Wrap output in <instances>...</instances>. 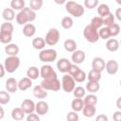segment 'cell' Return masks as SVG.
<instances>
[{"label":"cell","mask_w":121,"mask_h":121,"mask_svg":"<svg viewBox=\"0 0 121 121\" xmlns=\"http://www.w3.org/2000/svg\"><path fill=\"white\" fill-rule=\"evenodd\" d=\"M66 11L74 17H81L84 14V8L75 1H68L65 3Z\"/></svg>","instance_id":"cell-1"},{"label":"cell","mask_w":121,"mask_h":121,"mask_svg":"<svg viewBox=\"0 0 121 121\" xmlns=\"http://www.w3.org/2000/svg\"><path fill=\"white\" fill-rule=\"evenodd\" d=\"M19 66H20V59L17 56H9L5 60L4 67L8 73L15 72Z\"/></svg>","instance_id":"cell-2"},{"label":"cell","mask_w":121,"mask_h":121,"mask_svg":"<svg viewBox=\"0 0 121 121\" xmlns=\"http://www.w3.org/2000/svg\"><path fill=\"white\" fill-rule=\"evenodd\" d=\"M83 35H84V38L91 43H96L99 39L98 30L91 25H88L85 26V28L83 30Z\"/></svg>","instance_id":"cell-3"},{"label":"cell","mask_w":121,"mask_h":121,"mask_svg":"<svg viewBox=\"0 0 121 121\" xmlns=\"http://www.w3.org/2000/svg\"><path fill=\"white\" fill-rule=\"evenodd\" d=\"M41 86L43 89H45L46 91L57 92V91H59L60 89V81L58 79V78L43 79V81L41 82Z\"/></svg>","instance_id":"cell-4"},{"label":"cell","mask_w":121,"mask_h":121,"mask_svg":"<svg viewBox=\"0 0 121 121\" xmlns=\"http://www.w3.org/2000/svg\"><path fill=\"white\" fill-rule=\"evenodd\" d=\"M57 51L54 49H42L39 53V59L43 62H51L57 59Z\"/></svg>","instance_id":"cell-5"},{"label":"cell","mask_w":121,"mask_h":121,"mask_svg":"<svg viewBox=\"0 0 121 121\" xmlns=\"http://www.w3.org/2000/svg\"><path fill=\"white\" fill-rule=\"evenodd\" d=\"M60 40V32L57 28H50L45 35L44 41L48 45H55Z\"/></svg>","instance_id":"cell-6"},{"label":"cell","mask_w":121,"mask_h":121,"mask_svg":"<svg viewBox=\"0 0 121 121\" xmlns=\"http://www.w3.org/2000/svg\"><path fill=\"white\" fill-rule=\"evenodd\" d=\"M61 87H62L63 91L66 93L73 92L74 88L76 87V81L73 78V77L70 75H64L62 77V80H61Z\"/></svg>","instance_id":"cell-7"},{"label":"cell","mask_w":121,"mask_h":121,"mask_svg":"<svg viewBox=\"0 0 121 121\" xmlns=\"http://www.w3.org/2000/svg\"><path fill=\"white\" fill-rule=\"evenodd\" d=\"M40 76L43 78V79L58 78L57 73L55 72V70L51 65H43L40 69Z\"/></svg>","instance_id":"cell-8"},{"label":"cell","mask_w":121,"mask_h":121,"mask_svg":"<svg viewBox=\"0 0 121 121\" xmlns=\"http://www.w3.org/2000/svg\"><path fill=\"white\" fill-rule=\"evenodd\" d=\"M28 11H29V8L25 7L23 9H21L18 12V14L16 15V22L18 25H26V24L29 23Z\"/></svg>","instance_id":"cell-9"},{"label":"cell","mask_w":121,"mask_h":121,"mask_svg":"<svg viewBox=\"0 0 121 121\" xmlns=\"http://www.w3.org/2000/svg\"><path fill=\"white\" fill-rule=\"evenodd\" d=\"M21 109L25 112V113H31L35 111V103L31 99H25L21 104Z\"/></svg>","instance_id":"cell-10"},{"label":"cell","mask_w":121,"mask_h":121,"mask_svg":"<svg viewBox=\"0 0 121 121\" xmlns=\"http://www.w3.org/2000/svg\"><path fill=\"white\" fill-rule=\"evenodd\" d=\"M105 68L108 74L110 75H114L117 73L118 68H119V64L116 60H110L107 61V63H105Z\"/></svg>","instance_id":"cell-11"},{"label":"cell","mask_w":121,"mask_h":121,"mask_svg":"<svg viewBox=\"0 0 121 121\" xmlns=\"http://www.w3.org/2000/svg\"><path fill=\"white\" fill-rule=\"evenodd\" d=\"M70 65H71V62L66 58H62V59L59 60L57 62V68L61 73H67Z\"/></svg>","instance_id":"cell-12"},{"label":"cell","mask_w":121,"mask_h":121,"mask_svg":"<svg viewBox=\"0 0 121 121\" xmlns=\"http://www.w3.org/2000/svg\"><path fill=\"white\" fill-rule=\"evenodd\" d=\"M49 111V106L45 101H39L35 104V112L39 115H44Z\"/></svg>","instance_id":"cell-13"},{"label":"cell","mask_w":121,"mask_h":121,"mask_svg":"<svg viewBox=\"0 0 121 121\" xmlns=\"http://www.w3.org/2000/svg\"><path fill=\"white\" fill-rule=\"evenodd\" d=\"M71 60L75 64L82 63L85 60V53L82 50H75L72 54Z\"/></svg>","instance_id":"cell-14"},{"label":"cell","mask_w":121,"mask_h":121,"mask_svg":"<svg viewBox=\"0 0 121 121\" xmlns=\"http://www.w3.org/2000/svg\"><path fill=\"white\" fill-rule=\"evenodd\" d=\"M105 60L102 59V58H99V57H96L92 61V68L95 71H98V72H102L104 69H105Z\"/></svg>","instance_id":"cell-15"},{"label":"cell","mask_w":121,"mask_h":121,"mask_svg":"<svg viewBox=\"0 0 121 121\" xmlns=\"http://www.w3.org/2000/svg\"><path fill=\"white\" fill-rule=\"evenodd\" d=\"M18 89V82L15 78H9L6 80V90L9 93H15Z\"/></svg>","instance_id":"cell-16"},{"label":"cell","mask_w":121,"mask_h":121,"mask_svg":"<svg viewBox=\"0 0 121 121\" xmlns=\"http://www.w3.org/2000/svg\"><path fill=\"white\" fill-rule=\"evenodd\" d=\"M32 86V79L29 78H23L18 81V89L21 91H26Z\"/></svg>","instance_id":"cell-17"},{"label":"cell","mask_w":121,"mask_h":121,"mask_svg":"<svg viewBox=\"0 0 121 121\" xmlns=\"http://www.w3.org/2000/svg\"><path fill=\"white\" fill-rule=\"evenodd\" d=\"M36 32V27L33 24L31 23H27L23 27V34L26 37H32Z\"/></svg>","instance_id":"cell-18"},{"label":"cell","mask_w":121,"mask_h":121,"mask_svg":"<svg viewBox=\"0 0 121 121\" xmlns=\"http://www.w3.org/2000/svg\"><path fill=\"white\" fill-rule=\"evenodd\" d=\"M5 52L9 56H16L19 53V46L15 43H8L5 46Z\"/></svg>","instance_id":"cell-19"},{"label":"cell","mask_w":121,"mask_h":121,"mask_svg":"<svg viewBox=\"0 0 121 121\" xmlns=\"http://www.w3.org/2000/svg\"><path fill=\"white\" fill-rule=\"evenodd\" d=\"M33 95L37 98H45L47 96V91L41 85H36L33 88Z\"/></svg>","instance_id":"cell-20"},{"label":"cell","mask_w":121,"mask_h":121,"mask_svg":"<svg viewBox=\"0 0 121 121\" xmlns=\"http://www.w3.org/2000/svg\"><path fill=\"white\" fill-rule=\"evenodd\" d=\"M106 48L111 52H115L119 49V42L116 39H109L106 43Z\"/></svg>","instance_id":"cell-21"},{"label":"cell","mask_w":121,"mask_h":121,"mask_svg":"<svg viewBox=\"0 0 121 121\" xmlns=\"http://www.w3.org/2000/svg\"><path fill=\"white\" fill-rule=\"evenodd\" d=\"M2 17L7 21V22H10L15 18V12L14 9H10V8H7L4 9L2 11Z\"/></svg>","instance_id":"cell-22"},{"label":"cell","mask_w":121,"mask_h":121,"mask_svg":"<svg viewBox=\"0 0 121 121\" xmlns=\"http://www.w3.org/2000/svg\"><path fill=\"white\" fill-rule=\"evenodd\" d=\"M63 46H64V49L67 51V52H74L75 50H77V43L72 40V39H67L64 41V43H63Z\"/></svg>","instance_id":"cell-23"},{"label":"cell","mask_w":121,"mask_h":121,"mask_svg":"<svg viewBox=\"0 0 121 121\" xmlns=\"http://www.w3.org/2000/svg\"><path fill=\"white\" fill-rule=\"evenodd\" d=\"M82 113L84 116L86 117H92L95 115V107L93 106V105H84L83 108H82Z\"/></svg>","instance_id":"cell-24"},{"label":"cell","mask_w":121,"mask_h":121,"mask_svg":"<svg viewBox=\"0 0 121 121\" xmlns=\"http://www.w3.org/2000/svg\"><path fill=\"white\" fill-rule=\"evenodd\" d=\"M84 106V103H83V100L81 98H78L76 97L72 102H71V108L73 111L75 112H80L82 110Z\"/></svg>","instance_id":"cell-25"},{"label":"cell","mask_w":121,"mask_h":121,"mask_svg":"<svg viewBox=\"0 0 121 121\" xmlns=\"http://www.w3.org/2000/svg\"><path fill=\"white\" fill-rule=\"evenodd\" d=\"M25 112L21 108H14L11 112V117L14 120H23L25 118Z\"/></svg>","instance_id":"cell-26"},{"label":"cell","mask_w":121,"mask_h":121,"mask_svg":"<svg viewBox=\"0 0 121 121\" xmlns=\"http://www.w3.org/2000/svg\"><path fill=\"white\" fill-rule=\"evenodd\" d=\"M32 46L35 49H38V50L43 49L44 46H45V41H44V39L42 38V37H38V38L33 39V41H32Z\"/></svg>","instance_id":"cell-27"},{"label":"cell","mask_w":121,"mask_h":121,"mask_svg":"<svg viewBox=\"0 0 121 121\" xmlns=\"http://www.w3.org/2000/svg\"><path fill=\"white\" fill-rule=\"evenodd\" d=\"M26 76L30 79H36V78H38L40 77V70L35 66H31V67H29L27 69Z\"/></svg>","instance_id":"cell-28"},{"label":"cell","mask_w":121,"mask_h":121,"mask_svg":"<svg viewBox=\"0 0 121 121\" xmlns=\"http://www.w3.org/2000/svg\"><path fill=\"white\" fill-rule=\"evenodd\" d=\"M99 88H100V86H99L98 81L89 80V82L86 84V90H87L88 92H90L91 94L96 93V92L99 90Z\"/></svg>","instance_id":"cell-29"},{"label":"cell","mask_w":121,"mask_h":121,"mask_svg":"<svg viewBox=\"0 0 121 121\" xmlns=\"http://www.w3.org/2000/svg\"><path fill=\"white\" fill-rule=\"evenodd\" d=\"M96 11H97V13H98V15L100 16V17H105L106 15H108L111 11H110V8H109V6L108 5H106V4H100L98 7H97V9H96Z\"/></svg>","instance_id":"cell-30"},{"label":"cell","mask_w":121,"mask_h":121,"mask_svg":"<svg viewBox=\"0 0 121 121\" xmlns=\"http://www.w3.org/2000/svg\"><path fill=\"white\" fill-rule=\"evenodd\" d=\"M26 2L25 0H11L10 2V7L12 9L15 10H21L25 8Z\"/></svg>","instance_id":"cell-31"},{"label":"cell","mask_w":121,"mask_h":121,"mask_svg":"<svg viewBox=\"0 0 121 121\" xmlns=\"http://www.w3.org/2000/svg\"><path fill=\"white\" fill-rule=\"evenodd\" d=\"M84 105H93L95 106L97 103V96L94 94H90L88 95L85 96L84 100H83Z\"/></svg>","instance_id":"cell-32"},{"label":"cell","mask_w":121,"mask_h":121,"mask_svg":"<svg viewBox=\"0 0 121 121\" xmlns=\"http://www.w3.org/2000/svg\"><path fill=\"white\" fill-rule=\"evenodd\" d=\"M86 78H88L89 80L99 81L100 78H101V72H98V71H95V70L92 69V70L89 72V74H88V76H87Z\"/></svg>","instance_id":"cell-33"},{"label":"cell","mask_w":121,"mask_h":121,"mask_svg":"<svg viewBox=\"0 0 121 121\" xmlns=\"http://www.w3.org/2000/svg\"><path fill=\"white\" fill-rule=\"evenodd\" d=\"M13 30H14V26L9 22H6V23H3L1 25V27H0V31L1 32H6V33L12 34Z\"/></svg>","instance_id":"cell-34"},{"label":"cell","mask_w":121,"mask_h":121,"mask_svg":"<svg viewBox=\"0 0 121 121\" xmlns=\"http://www.w3.org/2000/svg\"><path fill=\"white\" fill-rule=\"evenodd\" d=\"M73 25H74V21H73V19L70 16H66V17L62 18V20H61V26L64 29L71 28L73 26Z\"/></svg>","instance_id":"cell-35"},{"label":"cell","mask_w":121,"mask_h":121,"mask_svg":"<svg viewBox=\"0 0 121 121\" xmlns=\"http://www.w3.org/2000/svg\"><path fill=\"white\" fill-rule=\"evenodd\" d=\"M91 26H93L95 28H100L103 26V18L100 16H95L91 20Z\"/></svg>","instance_id":"cell-36"},{"label":"cell","mask_w":121,"mask_h":121,"mask_svg":"<svg viewBox=\"0 0 121 121\" xmlns=\"http://www.w3.org/2000/svg\"><path fill=\"white\" fill-rule=\"evenodd\" d=\"M85 93H86V90L81 87V86H78V87H75L74 90H73V95L75 97H78V98H82L84 95H85Z\"/></svg>","instance_id":"cell-37"},{"label":"cell","mask_w":121,"mask_h":121,"mask_svg":"<svg viewBox=\"0 0 121 121\" xmlns=\"http://www.w3.org/2000/svg\"><path fill=\"white\" fill-rule=\"evenodd\" d=\"M43 0H30L29 1V9L36 11L39 10L43 6Z\"/></svg>","instance_id":"cell-38"},{"label":"cell","mask_w":121,"mask_h":121,"mask_svg":"<svg viewBox=\"0 0 121 121\" xmlns=\"http://www.w3.org/2000/svg\"><path fill=\"white\" fill-rule=\"evenodd\" d=\"M108 27H109V30H110L111 37H115L120 32V26L118 24H116V23H113L112 26H110Z\"/></svg>","instance_id":"cell-39"},{"label":"cell","mask_w":121,"mask_h":121,"mask_svg":"<svg viewBox=\"0 0 121 121\" xmlns=\"http://www.w3.org/2000/svg\"><path fill=\"white\" fill-rule=\"evenodd\" d=\"M86 77H87V76H86L85 72L82 71L81 69H79V70L73 76V78H74L75 81H77V82H83V81L85 80Z\"/></svg>","instance_id":"cell-40"},{"label":"cell","mask_w":121,"mask_h":121,"mask_svg":"<svg viewBox=\"0 0 121 121\" xmlns=\"http://www.w3.org/2000/svg\"><path fill=\"white\" fill-rule=\"evenodd\" d=\"M11 40H12V34L0 31V42L2 43L8 44V43H9L11 42Z\"/></svg>","instance_id":"cell-41"},{"label":"cell","mask_w":121,"mask_h":121,"mask_svg":"<svg viewBox=\"0 0 121 121\" xmlns=\"http://www.w3.org/2000/svg\"><path fill=\"white\" fill-rule=\"evenodd\" d=\"M98 35H99V38H101V39H103V40H107V39H109V38L111 37L109 27H108V26L100 27V30L98 31Z\"/></svg>","instance_id":"cell-42"},{"label":"cell","mask_w":121,"mask_h":121,"mask_svg":"<svg viewBox=\"0 0 121 121\" xmlns=\"http://www.w3.org/2000/svg\"><path fill=\"white\" fill-rule=\"evenodd\" d=\"M9 100H10V96L9 93L6 91H0V104L1 105L8 104Z\"/></svg>","instance_id":"cell-43"},{"label":"cell","mask_w":121,"mask_h":121,"mask_svg":"<svg viewBox=\"0 0 121 121\" xmlns=\"http://www.w3.org/2000/svg\"><path fill=\"white\" fill-rule=\"evenodd\" d=\"M113 23H114V15L112 13L110 12L108 15L103 17V25H105L106 26H110Z\"/></svg>","instance_id":"cell-44"},{"label":"cell","mask_w":121,"mask_h":121,"mask_svg":"<svg viewBox=\"0 0 121 121\" xmlns=\"http://www.w3.org/2000/svg\"><path fill=\"white\" fill-rule=\"evenodd\" d=\"M98 5V0H84V6L87 9H94Z\"/></svg>","instance_id":"cell-45"},{"label":"cell","mask_w":121,"mask_h":121,"mask_svg":"<svg viewBox=\"0 0 121 121\" xmlns=\"http://www.w3.org/2000/svg\"><path fill=\"white\" fill-rule=\"evenodd\" d=\"M66 119H67L68 121H78V114L77 112H75V111L70 112L67 113Z\"/></svg>","instance_id":"cell-46"},{"label":"cell","mask_w":121,"mask_h":121,"mask_svg":"<svg viewBox=\"0 0 121 121\" xmlns=\"http://www.w3.org/2000/svg\"><path fill=\"white\" fill-rule=\"evenodd\" d=\"M79 69H80V68H79L78 66H77L76 64H72V63H71V65H70V67H69V69H68V74L73 77Z\"/></svg>","instance_id":"cell-47"},{"label":"cell","mask_w":121,"mask_h":121,"mask_svg":"<svg viewBox=\"0 0 121 121\" xmlns=\"http://www.w3.org/2000/svg\"><path fill=\"white\" fill-rule=\"evenodd\" d=\"M26 120L27 121H39L40 117H39V114L31 112V113H28V115L26 116Z\"/></svg>","instance_id":"cell-48"},{"label":"cell","mask_w":121,"mask_h":121,"mask_svg":"<svg viewBox=\"0 0 121 121\" xmlns=\"http://www.w3.org/2000/svg\"><path fill=\"white\" fill-rule=\"evenodd\" d=\"M112 118H113V120H115V121H120V120H121V112H120V111L115 112L113 113V115H112Z\"/></svg>","instance_id":"cell-49"},{"label":"cell","mask_w":121,"mask_h":121,"mask_svg":"<svg viewBox=\"0 0 121 121\" xmlns=\"http://www.w3.org/2000/svg\"><path fill=\"white\" fill-rule=\"evenodd\" d=\"M95 121H108V117L104 114H100L95 118Z\"/></svg>","instance_id":"cell-50"},{"label":"cell","mask_w":121,"mask_h":121,"mask_svg":"<svg viewBox=\"0 0 121 121\" xmlns=\"http://www.w3.org/2000/svg\"><path fill=\"white\" fill-rule=\"evenodd\" d=\"M5 72H6V70H5L4 65L0 63V78H3V77L5 76Z\"/></svg>","instance_id":"cell-51"},{"label":"cell","mask_w":121,"mask_h":121,"mask_svg":"<svg viewBox=\"0 0 121 121\" xmlns=\"http://www.w3.org/2000/svg\"><path fill=\"white\" fill-rule=\"evenodd\" d=\"M120 12H121V9L118 8V9H116V11H115V15H116V18H117L119 21L121 20V13H120Z\"/></svg>","instance_id":"cell-52"},{"label":"cell","mask_w":121,"mask_h":121,"mask_svg":"<svg viewBox=\"0 0 121 121\" xmlns=\"http://www.w3.org/2000/svg\"><path fill=\"white\" fill-rule=\"evenodd\" d=\"M54 2L58 5H62V4H65L66 3V0H54Z\"/></svg>","instance_id":"cell-53"},{"label":"cell","mask_w":121,"mask_h":121,"mask_svg":"<svg viewBox=\"0 0 121 121\" xmlns=\"http://www.w3.org/2000/svg\"><path fill=\"white\" fill-rule=\"evenodd\" d=\"M4 115H5V112H4V109L0 106V119H2L3 117H4Z\"/></svg>","instance_id":"cell-54"},{"label":"cell","mask_w":121,"mask_h":121,"mask_svg":"<svg viewBox=\"0 0 121 121\" xmlns=\"http://www.w3.org/2000/svg\"><path fill=\"white\" fill-rule=\"evenodd\" d=\"M120 98H121V97H119V98L117 99V107H118V109H121V105H120Z\"/></svg>","instance_id":"cell-55"},{"label":"cell","mask_w":121,"mask_h":121,"mask_svg":"<svg viewBox=\"0 0 121 121\" xmlns=\"http://www.w3.org/2000/svg\"><path fill=\"white\" fill-rule=\"evenodd\" d=\"M116 2H117V3H118V4H119V5H120V4H121V0H116Z\"/></svg>","instance_id":"cell-56"}]
</instances>
